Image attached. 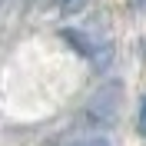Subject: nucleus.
Returning <instances> with one entry per match:
<instances>
[{"label": "nucleus", "mask_w": 146, "mask_h": 146, "mask_svg": "<svg viewBox=\"0 0 146 146\" xmlns=\"http://www.w3.org/2000/svg\"><path fill=\"white\" fill-rule=\"evenodd\" d=\"M119 103H123V86L119 83H103L100 90L90 96L86 110H83V123L93 129H106L116 123L119 116Z\"/></svg>", "instance_id": "nucleus-1"}, {"label": "nucleus", "mask_w": 146, "mask_h": 146, "mask_svg": "<svg viewBox=\"0 0 146 146\" xmlns=\"http://www.w3.org/2000/svg\"><path fill=\"white\" fill-rule=\"evenodd\" d=\"M63 36L70 40L73 46H76V50H80L83 56H90V60H93L96 66H103V63L110 60V50L100 43V40H93L90 33H80V30H63Z\"/></svg>", "instance_id": "nucleus-2"}, {"label": "nucleus", "mask_w": 146, "mask_h": 146, "mask_svg": "<svg viewBox=\"0 0 146 146\" xmlns=\"http://www.w3.org/2000/svg\"><path fill=\"white\" fill-rule=\"evenodd\" d=\"M56 10L63 13V17H73V13H80L83 7H86V0H53Z\"/></svg>", "instance_id": "nucleus-3"}, {"label": "nucleus", "mask_w": 146, "mask_h": 146, "mask_svg": "<svg viewBox=\"0 0 146 146\" xmlns=\"http://www.w3.org/2000/svg\"><path fill=\"white\" fill-rule=\"evenodd\" d=\"M70 146H110V139L106 136H83V139H76V143H70Z\"/></svg>", "instance_id": "nucleus-4"}, {"label": "nucleus", "mask_w": 146, "mask_h": 146, "mask_svg": "<svg viewBox=\"0 0 146 146\" xmlns=\"http://www.w3.org/2000/svg\"><path fill=\"white\" fill-rule=\"evenodd\" d=\"M136 123H139V133L146 136V96H143V103H139V119Z\"/></svg>", "instance_id": "nucleus-5"}]
</instances>
